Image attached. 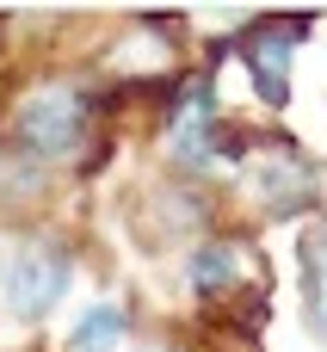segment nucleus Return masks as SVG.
<instances>
[{
  "mask_svg": "<svg viewBox=\"0 0 327 352\" xmlns=\"http://www.w3.org/2000/svg\"><path fill=\"white\" fill-rule=\"evenodd\" d=\"M284 37H303V25L266 31V37L247 50V62H253V80H260V93H266L272 105H284V99H291V50H284Z\"/></svg>",
  "mask_w": 327,
  "mask_h": 352,
  "instance_id": "7ed1b4c3",
  "label": "nucleus"
},
{
  "mask_svg": "<svg viewBox=\"0 0 327 352\" xmlns=\"http://www.w3.org/2000/svg\"><path fill=\"white\" fill-rule=\"evenodd\" d=\"M117 334H124V309H117V303H99V309H87V316L74 322L68 346H74V352H105Z\"/></svg>",
  "mask_w": 327,
  "mask_h": 352,
  "instance_id": "39448f33",
  "label": "nucleus"
},
{
  "mask_svg": "<svg viewBox=\"0 0 327 352\" xmlns=\"http://www.w3.org/2000/svg\"><path fill=\"white\" fill-rule=\"evenodd\" d=\"M87 136V99L80 93H37L19 111V142L31 155H74V142Z\"/></svg>",
  "mask_w": 327,
  "mask_h": 352,
  "instance_id": "f257e3e1",
  "label": "nucleus"
},
{
  "mask_svg": "<svg viewBox=\"0 0 327 352\" xmlns=\"http://www.w3.org/2000/svg\"><path fill=\"white\" fill-rule=\"evenodd\" d=\"M192 278H198L204 291H216V285H229V278H235V254H229V248H204V254L192 260Z\"/></svg>",
  "mask_w": 327,
  "mask_h": 352,
  "instance_id": "423d86ee",
  "label": "nucleus"
},
{
  "mask_svg": "<svg viewBox=\"0 0 327 352\" xmlns=\"http://www.w3.org/2000/svg\"><path fill=\"white\" fill-rule=\"evenodd\" d=\"M322 316H327V266H322Z\"/></svg>",
  "mask_w": 327,
  "mask_h": 352,
  "instance_id": "0eeeda50",
  "label": "nucleus"
},
{
  "mask_svg": "<svg viewBox=\"0 0 327 352\" xmlns=\"http://www.w3.org/2000/svg\"><path fill=\"white\" fill-rule=\"evenodd\" d=\"M173 148H179L185 161H204V155H210V87H204V80L185 93V105H179V118H173Z\"/></svg>",
  "mask_w": 327,
  "mask_h": 352,
  "instance_id": "20e7f679",
  "label": "nucleus"
},
{
  "mask_svg": "<svg viewBox=\"0 0 327 352\" xmlns=\"http://www.w3.org/2000/svg\"><path fill=\"white\" fill-rule=\"evenodd\" d=\"M62 291H68V254H56V248H25L19 266H12V278H6V303H12V316L37 322V316L56 309Z\"/></svg>",
  "mask_w": 327,
  "mask_h": 352,
  "instance_id": "f03ea898",
  "label": "nucleus"
}]
</instances>
